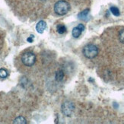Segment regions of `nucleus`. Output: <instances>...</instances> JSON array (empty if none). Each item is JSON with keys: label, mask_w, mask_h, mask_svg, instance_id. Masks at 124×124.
Segmentation results:
<instances>
[{"label": "nucleus", "mask_w": 124, "mask_h": 124, "mask_svg": "<svg viewBox=\"0 0 124 124\" xmlns=\"http://www.w3.org/2000/svg\"><path fill=\"white\" fill-rule=\"evenodd\" d=\"M70 10L69 4L64 0H60L57 2L54 5V11L55 12L59 15H65L69 12Z\"/></svg>", "instance_id": "nucleus-1"}, {"label": "nucleus", "mask_w": 124, "mask_h": 124, "mask_svg": "<svg viewBox=\"0 0 124 124\" xmlns=\"http://www.w3.org/2000/svg\"><path fill=\"white\" fill-rule=\"evenodd\" d=\"M98 53V49L94 44L86 45L83 49V54L88 59H93L97 56Z\"/></svg>", "instance_id": "nucleus-2"}, {"label": "nucleus", "mask_w": 124, "mask_h": 124, "mask_svg": "<svg viewBox=\"0 0 124 124\" xmlns=\"http://www.w3.org/2000/svg\"><path fill=\"white\" fill-rule=\"evenodd\" d=\"M36 60V56L34 53L32 52H27L24 53L21 57V61L24 63V65L27 66H32L34 64Z\"/></svg>", "instance_id": "nucleus-3"}, {"label": "nucleus", "mask_w": 124, "mask_h": 124, "mask_svg": "<svg viewBox=\"0 0 124 124\" xmlns=\"http://www.w3.org/2000/svg\"><path fill=\"white\" fill-rule=\"evenodd\" d=\"M75 107L74 104L70 101H66L64 102L62 105V114L67 116H70L74 111Z\"/></svg>", "instance_id": "nucleus-4"}, {"label": "nucleus", "mask_w": 124, "mask_h": 124, "mask_svg": "<svg viewBox=\"0 0 124 124\" xmlns=\"http://www.w3.org/2000/svg\"><path fill=\"white\" fill-rule=\"evenodd\" d=\"M85 30V26L82 24H79L77 27L73 28L72 30V36L75 37V38H78V37L82 34V33Z\"/></svg>", "instance_id": "nucleus-5"}, {"label": "nucleus", "mask_w": 124, "mask_h": 124, "mask_svg": "<svg viewBox=\"0 0 124 124\" xmlns=\"http://www.w3.org/2000/svg\"><path fill=\"white\" fill-rule=\"evenodd\" d=\"M46 28V24L44 21H40L36 25V30L39 34H43Z\"/></svg>", "instance_id": "nucleus-6"}, {"label": "nucleus", "mask_w": 124, "mask_h": 124, "mask_svg": "<svg viewBox=\"0 0 124 124\" xmlns=\"http://www.w3.org/2000/svg\"><path fill=\"white\" fill-rule=\"evenodd\" d=\"M78 18L80 20L87 21L89 19V9H85L78 15Z\"/></svg>", "instance_id": "nucleus-7"}, {"label": "nucleus", "mask_w": 124, "mask_h": 124, "mask_svg": "<svg viewBox=\"0 0 124 124\" xmlns=\"http://www.w3.org/2000/svg\"><path fill=\"white\" fill-rule=\"evenodd\" d=\"M64 78V72L62 70H59L56 73V80L57 82H61Z\"/></svg>", "instance_id": "nucleus-8"}, {"label": "nucleus", "mask_w": 124, "mask_h": 124, "mask_svg": "<svg viewBox=\"0 0 124 124\" xmlns=\"http://www.w3.org/2000/svg\"><path fill=\"white\" fill-rule=\"evenodd\" d=\"M57 32L59 34H62L64 33H66V26H65L64 24H59L57 25Z\"/></svg>", "instance_id": "nucleus-9"}, {"label": "nucleus", "mask_w": 124, "mask_h": 124, "mask_svg": "<svg viewBox=\"0 0 124 124\" xmlns=\"http://www.w3.org/2000/svg\"><path fill=\"white\" fill-rule=\"evenodd\" d=\"M110 10L111 13L114 15V16H120V10H119V8H116L115 6H111Z\"/></svg>", "instance_id": "nucleus-10"}, {"label": "nucleus", "mask_w": 124, "mask_h": 124, "mask_svg": "<svg viewBox=\"0 0 124 124\" xmlns=\"http://www.w3.org/2000/svg\"><path fill=\"white\" fill-rule=\"evenodd\" d=\"M26 123H27L26 120L23 116H18L14 120V123H17V124H25Z\"/></svg>", "instance_id": "nucleus-11"}, {"label": "nucleus", "mask_w": 124, "mask_h": 124, "mask_svg": "<svg viewBox=\"0 0 124 124\" xmlns=\"http://www.w3.org/2000/svg\"><path fill=\"white\" fill-rule=\"evenodd\" d=\"M8 76V72L4 69H0V78H5Z\"/></svg>", "instance_id": "nucleus-12"}, {"label": "nucleus", "mask_w": 124, "mask_h": 124, "mask_svg": "<svg viewBox=\"0 0 124 124\" xmlns=\"http://www.w3.org/2000/svg\"><path fill=\"white\" fill-rule=\"evenodd\" d=\"M119 39L120 41L123 44H124V29L121 30L120 31V34H119Z\"/></svg>", "instance_id": "nucleus-13"}, {"label": "nucleus", "mask_w": 124, "mask_h": 124, "mask_svg": "<svg viewBox=\"0 0 124 124\" xmlns=\"http://www.w3.org/2000/svg\"><path fill=\"white\" fill-rule=\"evenodd\" d=\"M34 35H31L29 37H28V39H27V41L29 42V43H32L34 41Z\"/></svg>", "instance_id": "nucleus-14"}]
</instances>
